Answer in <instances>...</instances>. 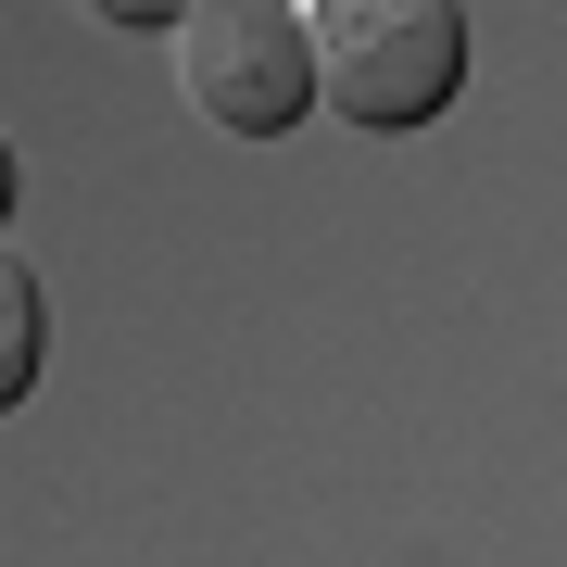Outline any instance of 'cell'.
Listing matches in <instances>:
<instances>
[{
    "label": "cell",
    "instance_id": "6da1fadb",
    "mask_svg": "<svg viewBox=\"0 0 567 567\" xmlns=\"http://www.w3.org/2000/svg\"><path fill=\"white\" fill-rule=\"evenodd\" d=\"M303 63H316V102L341 126L404 140V126L454 114V89H466V13L454 0H303Z\"/></svg>",
    "mask_w": 567,
    "mask_h": 567
},
{
    "label": "cell",
    "instance_id": "7a4b0ae2",
    "mask_svg": "<svg viewBox=\"0 0 567 567\" xmlns=\"http://www.w3.org/2000/svg\"><path fill=\"white\" fill-rule=\"evenodd\" d=\"M177 89L227 140H290L316 114L303 63V0H189L177 13Z\"/></svg>",
    "mask_w": 567,
    "mask_h": 567
},
{
    "label": "cell",
    "instance_id": "3957f363",
    "mask_svg": "<svg viewBox=\"0 0 567 567\" xmlns=\"http://www.w3.org/2000/svg\"><path fill=\"white\" fill-rule=\"evenodd\" d=\"M39 353H51V303H39V265L0 252V416L39 391Z\"/></svg>",
    "mask_w": 567,
    "mask_h": 567
},
{
    "label": "cell",
    "instance_id": "277c9868",
    "mask_svg": "<svg viewBox=\"0 0 567 567\" xmlns=\"http://www.w3.org/2000/svg\"><path fill=\"white\" fill-rule=\"evenodd\" d=\"M76 13H89V25H164V39H177L189 0H76Z\"/></svg>",
    "mask_w": 567,
    "mask_h": 567
},
{
    "label": "cell",
    "instance_id": "5b68a950",
    "mask_svg": "<svg viewBox=\"0 0 567 567\" xmlns=\"http://www.w3.org/2000/svg\"><path fill=\"white\" fill-rule=\"evenodd\" d=\"M13 189H25V152H13V126H0V215H13Z\"/></svg>",
    "mask_w": 567,
    "mask_h": 567
}]
</instances>
